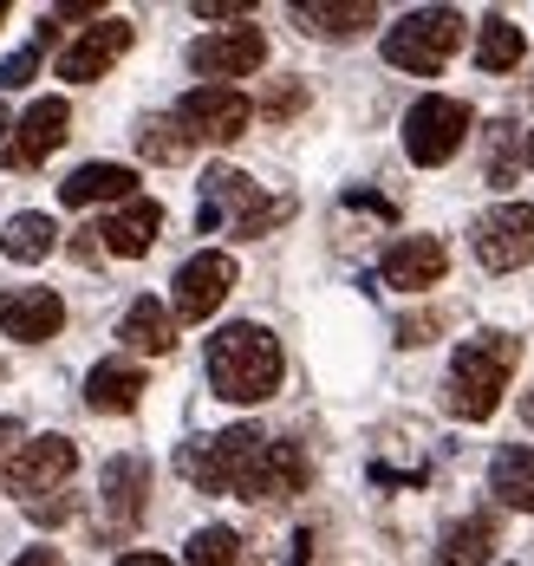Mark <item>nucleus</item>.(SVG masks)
<instances>
[{"mask_svg":"<svg viewBox=\"0 0 534 566\" xmlns=\"http://www.w3.org/2000/svg\"><path fill=\"white\" fill-rule=\"evenodd\" d=\"M209 391L229 403H261L281 391V339L254 319H235L209 339Z\"/></svg>","mask_w":534,"mask_h":566,"instance_id":"nucleus-1","label":"nucleus"},{"mask_svg":"<svg viewBox=\"0 0 534 566\" xmlns=\"http://www.w3.org/2000/svg\"><path fill=\"white\" fill-rule=\"evenodd\" d=\"M515 358H522V339H509V333H475V339H463L457 358H450V410H457L463 423L495 417Z\"/></svg>","mask_w":534,"mask_h":566,"instance_id":"nucleus-2","label":"nucleus"},{"mask_svg":"<svg viewBox=\"0 0 534 566\" xmlns=\"http://www.w3.org/2000/svg\"><path fill=\"white\" fill-rule=\"evenodd\" d=\"M268 450V437L254 423H235L222 437H202V443H182L177 450V469L202 489V495H241V482L254 475V462Z\"/></svg>","mask_w":534,"mask_h":566,"instance_id":"nucleus-3","label":"nucleus"},{"mask_svg":"<svg viewBox=\"0 0 534 566\" xmlns=\"http://www.w3.org/2000/svg\"><path fill=\"white\" fill-rule=\"evenodd\" d=\"M457 46H463V13H457V7H417V13H405V20L385 33V65L430 78V72L450 65Z\"/></svg>","mask_w":534,"mask_h":566,"instance_id":"nucleus-4","label":"nucleus"},{"mask_svg":"<svg viewBox=\"0 0 534 566\" xmlns=\"http://www.w3.org/2000/svg\"><path fill=\"white\" fill-rule=\"evenodd\" d=\"M463 137H470V105L463 98H417L405 112V157L423 164V170L450 164L463 150Z\"/></svg>","mask_w":534,"mask_h":566,"instance_id":"nucleus-5","label":"nucleus"},{"mask_svg":"<svg viewBox=\"0 0 534 566\" xmlns=\"http://www.w3.org/2000/svg\"><path fill=\"white\" fill-rule=\"evenodd\" d=\"M254 124V105L241 98L235 85H196V92H182L177 98V130L196 144H235L241 130Z\"/></svg>","mask_w":534,"mask_h":566,"instance_id":"nucleus-6","label":"nucleus"},{"mask_svg":"<svg viewBox=\"0 0 534 566\" xmlns=\"http://www.w3.org/2000/svg\"><path fill=\"white\" fill-rule=\"evenodd\" d=\"M475 261L489 274H515L534 261V209L528 202H495L489 216H475Z\"/></svg>","mask_w":534,"mask_h":566,"instance_id":"nucleus-7","label":"nucleus"},{"mask_svg":"<svg viewBox=\"0 0 534 566\" xmlns=\"http://www.w3.org/2000/svg\"><path fill=\"white\" fill-rule=\"evenodd\" d=\"M229 286H235V261H229L222 248H202L196 261H182V268H177L170 319H182V326H202V319L229 300Z\"/></svg>","mask_w":534,"mask_h":566,"instance_id":"nucleus-8","label":"nucleus"},{"mask_svg":"<svg viewBox=\"0 0 534 566\" xmlns=\"http://www.w3.org/2000/svg\"><path fill=\"white\" fill-rule=\"evenodd\" d=\"M72 469H78V443L33 437V443H20V450L0 462V482H7V495H46V489H60Z\"/></svg>","mask_w":534,"mask_h":566,"instance_id":"nucleus-9","label":"nucleus"},{"mask_svg":"<svg viewBox=\"0 0 534 566\" xmlns=\"http://www.w3.org/2000/svg\"><path fill=\"white\" fill-rule=\"evenodd\" d=\"M261 59H268V33L261 27H222V33H202L189 46V72L222 85V78H248Z\"/></svg>","mask_w":534,"mask_h":566,"instance_id":"nucleus-10","label":"nucleus"},{"mask_svg":"<svg viewBox=\"0 0 534 566\" xmlns=\"http://www.w3.org/2000/svg\"><path fill=\"white\" fill-rule=\"evenodd\" d=\"M65 124H72V105H65V98H40L33 112L13 124V137L0 144V164H7V170H33V164H46V157L65 144Z\"/></svg>","mask_w":534,"mask_h":566,"instance_id":"nucleus-11","label":"nucleus"},{"mask_svg":"<svg viewBox=\"0 0 534 566\" xmlns=\"http://www.w3.org/2000/svg\"><path fill=\"white\" fill-rule=\"evenodd\" d=\"M130 40H137V27H130V20H98V27H85V33L60 53V78H72V85L105 78V72L130 53Z\"/></svg>","mask_w":534,"mask_h":566,"instance_id":"nucleus-12","label":"nucleus"},{"mask_svg":"<svg viewBox=\"0 0 534 566\" xmlns=\"http://www.w3.org/2000/svg\"><path fill=\"white\" fill-rule=\"evenodd\" d=\"M65 326V300L53 286H27V293H0V333L20 345H46Z\"/></svg>","mask_w":534,"mask_h":566,"instance_id":"nucleus-13","label":"nucleus"},{"mask_svg":"<svg viewBox=\"0 0 534 566\" xmlns=\"http://www.w3.org/2000/svg\"><path fill=\"white\" fill-rule=\"evenodd\" d=\"M443 274H450V248L437 234H405L385 254V286H398V293H423V286H437Z\"/></svg>","mask_w":534,"mask_h":566,"instance_id":"nucleus-14","label":"nucleus"},{"mask_svg":"<svg viewBox=\"0 0 534 566\" xmlns=\"http://www.w3.org/2000/svg\"><path fill=\"white\" fill-rule=\"evenodd\" d=\"M306 489V450L300 443H268L254 475L241 482V502H281V495H300Z\"/></svg>","mask_w":534,"mask_h":566,"instance_id":"nucleus-15","label":"nucleus"},{"mask_svg":"<svg viewBox=\"0 0 534 566\" xmlns=\"http://www.w3.org/2000/svg\"><path fill=\"white\" fill-rule=\"evenodd\" d=\"M150 391V378H144V365H130V358H105V365H92L85 371V403L92 410H105V417H118V410H137V397Z\"/></svg>","mask_w":534,"mask_h":566,"instance_id":"nucleus-16","label":"nucleus"},{"mask_svg":"<svg viewBox=\"0 0 534 566\" xmlns=\"http://www.w3.org/2000/svg\"><path fill=\"white\" fill-rule=\"evenodd\" d=\"M157 228H164V209L150 202V196H130L112 222L98 228L105 234V254H118V261H137V254H150V241H157Z\"/></svg>","mask_w":534,"mask_h":566,"instance_id":"nucleus-17","label":"nucleus"},{"mask_svg":"<svg viewBox=\"0 0 534 566\" xmlns=\"http://www.w3.org/2000/svg\"><path fill=\"white\" fill-rule=\"evenodd\" d=\"M130 189H137V170H124V164H78V170L60 182V202H65V209L130 202Z\"/></svg>","mask_w":534,"mask_h":566,"instance_id":"nucleus-18","label":"nucleus"},{"mask_svg":"<svg viewBox=\"0 0 534 566\" xmlns=\"http://www.w3.org/2000/svg\"><path fill=\"white\" fill-rule=\"evenodd\" d=\"M261 202V189L248 182L241 170H229V164H216V170L202 176V209H196V228H222V216H248Z\"/></svg>","mask_w":534,"mask_h":566,"instance_id":"nucleus-19","label":"nucleus"},{"mask_svg":"<svg viewBox=\"0 0 534 566\" xmlns=\"http://www.w3.org/2000/svg\"><path fill=\"white\" fill-rule=\"evenodd\" d=\"M294 20H300V33H320V40H353V33H365V27L378 20V7H371V0H300Z\"/></svg>","mask_w":534,"mask_h":566,"instance_id":"nucleus-20","label":"nucleus"},{"mask_svg":"<svg viewBox=\"0 0 534 566\" xmlns=\"http://www.w3.org/2000/svg\"><path fill=\"white\" fill-rule=\"evenodd\" d=\"M98 489H105V509H112V521H118V527H130V521L144 514V495H150V462H144V455H112Z\"/></svg>","mask_w":534,"mask_h":566,"instance_id":"nucleus-21","label":"nucleus"},{"mask_svg":"<svg viewBox=\"0 0 534 566\" xmlns=\"http://www.w3.org/2000/svg\"><path fill=\"white\" fill-rule=\"evenodd\" d=\"M489 495H495L502 509L534 514V450H528V443L495 450V462H489Z\"/></svg>","mask_w":534,"mask_h":566,"instance_id":"nucleus-22","label":"nucleus"},{"mask_svg":"<svg viewBox=\"0 0 534 566\" xmlns=\"http://www.w3.org/2000/svg\"><path fill=\"white\" fill-rule=\"evenodd\" d=\"M118 339L130 345V352L164 358V352L177 345V319H170V306H157V300H130V313L118 319Z\"/></svg>","mask_w":534,"mask_h":566,"instance_id":"nucleus-23","label":"nucleus"},{"mask_svg":"<svg viewBox=\"0 0 534 566\" xmlns=\"http://www.w3.org/2000/svg\"><path fill=\"white\" fill-rule=\"evenodd\" d=\"M495 554V514H463L443 527V547H437V566H482Z\"/></svg>","mask_w":534,"mask_h":566,"instance_id":"nucleus-24","label":"nucleus"},{"mask_svg":"<svg viewBox=\"0 0 534 566\" xmlns=\"http://www.w3.org/2000/svg\"><path fill=\"white\" fill-rule=\"evenodd\" d=\"M522 53H528V46H522V27L502 20V13H489L482 33H475V65H482V72H515Z\"/></svg>","mask_w":534,"mask_h":566,"instance_id":"nucleus-25","label":"nucleus"},{"mask_svg":"<svg viewBox=\"0 0 534 566\" xmlns=\"http://www.w3.org/2000/svg\"><path fill=\"white\" fill-rule=\"evenodd\" d=\"M0 254H13V261H46V254H53V222H46V216H13L7 234H0Z\"/></svg>","mask_w":534,"mask_h":566,"instance_id":"nucleus-26","label":"nucleus"},{"mask_svg":"<svg viewBox=\"0 0 534 566\" xmlns=\"http://www.w3.org/2000/svg\"><path fill=\"white\" fill-rule=\"evenodd\" d=\"M515 164H522V124H515V117H502V124H495V130H489V182H495V189H509V182H515Z\"/></svg>","mask_w":534,"mask_h":566,"instance_id":"nucleus-27","label":"nucleus"},{"mask_svg":"<svg viewBox=\"0 0 534 566\" xmlns=\"http://www.w3.org/2000/svg\"><path fill=\"white\" fill-rule=\"evenodd\" d=\"M235 560H241L235 527H196L189 547H182V566H235Z\"/></svg>","mask_w":534,"mask_h":566,"instance_id":"nucleus-28","label":"nucleus"},{"mask_svg":"<svg viewBox=\"0 0 534 566\" xmlns=\"http://www.w3.org/2000/svg\"><path fill=\"white\" fill-rule=\"evenodd\" d=\"M137 144H144V157H157V164L189 157V137L177 130V117H170V124H164V117H157V124H144V130H137Z\"/></svg>","mask_w":534,"mask_h":566,"instance_id":"nucleus-29","label":"nucleus"},{"mask_svg":"<svg viewBox=\"0 0 534 566\" xmlns=\"http://www.w3.org/2000/svg\"><path fill=\"white\" fill-rule=\"evenodd\" d=\"M287 216H294V196H261V202H254V209H248V216L235 222V234H241V241H254V234L281 228Z\"/></svg>","mask_w":534,"mask_h":566,"instance_id":"nucleus-30","label":"nucleus"},{"mask_svg":"<svg viewBox=\"0 0 534 566\" xmlns=\"http://www.w3.org/2000/svg\"><path fill=\"white\" fill-rule=\"evenodd\" d=\"M33 72H40V46L0 59V92H27V78H33Z\"/></svg>","mask_w":534,"mask_h":566,"instance_id":"nucleus-31","label":"nucleus"},{"mask_svg":"<svg viewBox=\"0 0 534 566\" xmlns=\"http://www.w3.org/2000/svg\"><path fill=\"white\" fill-rule=\"evenodd\" d=\"M248 0H196V20H241Z\"/></svg>","mask_w":534,"mask_h":566,"instance_id":"nucleus-32","label":"nucleus"},{"mask_svg":"<svg viewBox=\"0 0 534 566\" xmlns=\"http://www.w3.org/2000/svg\"><path fill=\"white\" fill-rule=\"evenodd\" d=\"M268 117H294L300 112V85H281V92H268V105H261Z\"/></svg>","mask_w":534,"mask_h":566,"instance_id":"nucleus-33","label":"nucleus"},{"mask_svg":"<svg viewBox=\"0 0 534 566\" xmlns=\"http://www.w3.org/2000/svg\"><path fill=\"white\" fill-rule=\"evenodd\" d=\"M430 333H437V319H430V313H417V319H405V326H398V345H423Z\"/></svg>","mask_w":534,"mask_h":566,"instance_id":"nucleus-34","label":"nucleus"},{"mask_svg":"<svg viewBox=\"0 0 534 566\" xmlns=\"http://www.w3.org/2000/svg\"><path fill=\"white\" fill-rule=\"evenodd\" d=\"M13 566H65V560H60V547H27Z\"/></svg>","mask_w":534,"mask_h":566,"instance_id":"nucleus-35","label":"nucleus"},{"mask_svg":"<svg viewBox=\"0 0 534 566\" xmlns=\"http://www.w3.org/2000/svg\"><path fill=\"white\" fill-rule=\"evenodd\" d=\"M20 443H27V430H20L13 417H0V455H7V450H20Z\"/></svg>","mask_w":534,"mask_h":566,"instance_id":"nucleus-36","label":"nucleus"},{"mask_svg":"<svg viewBox=\"0 0 534 566\" xmlns=\"http://www.w3.org/2000/svg\"><path fill=\"white\" fill-rule=\"evenodd\" d=\"M72 514V502H33V521H65Z\"/></svg>","mask_w":534,"mask_h":566,"instance_id":"nucleus-37","label":"nucleus"},{"mask_svg":"<svg viewBox=\"0 0 534 566\" xmlns=\"http://www.w3.org/2000/svg\"><path fill=\"white\" fill-rule=\"evenodd\" d=\"M118 566H177V560H164V554H124Z\"/></svg>","mask_w":534,"mask_h":566,"instance_id":"nucleus-38","label":"nucleus"},{"mask_svg":"<svg viewBox=\"0 0 534 566\" xmlns=\"http://www.w3.org/2000/svg\"><path fill=\"white\" fill-rule=\"evenodd\" d=\"M522 423H534V385L522 391Z\"/></svg>","mask_w":534,"mask_h":566,"instance_id":"nucleus-39","label":"nucleus"},{"mask_svg":"<svg viewBox=\"0 0 534 566\" xmlns=\"http://www.w3.org/2000/svg\"><path fill=\"white\" fill-rule=\"evenodd\" d=\"M522 157L534 164V130H522Z\"/></svg>","mask_w":534,"mask_h":566,"instance_id":"nucleus-40","label":"nucleus"},{"mask_svg":"<svg viewBox=\"0 0 534 566\" xmlns=\"http://www.w3.org/2000/svg\"><path fill=\"white\" fill-rule=\"evenodd\" d=\"M7 130H13V117H7V105H0V137H7Z\"/></svg>","mask_w":534,"mask_h":566,"instance_id":"nucleus-41","label":"nucleus"},{"mask_svg":"<svg viewBox=\"0 0 534 566\" xmlns=\"http://www.w3.org/2000/svg\"><path fill=\"white\" fill-rule=\"evenodd\" d=\"M0 20H7V7H0Z\"/></svg>","mask_w":534,"mask_h":566,"instance_id":"nucleus-42","label":"nucleus"}]
</instances>
